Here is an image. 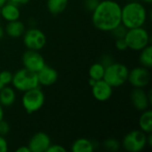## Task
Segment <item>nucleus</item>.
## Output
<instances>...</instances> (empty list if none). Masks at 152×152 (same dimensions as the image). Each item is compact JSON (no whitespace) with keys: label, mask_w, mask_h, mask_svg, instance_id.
I'll return each instance as SVG.
<instances>
[{"label":"nucleus","mask_w":152,"mask_h":152,"mask_svg":"<svg viewBox=\"0 0 152 152\" xmlns=\"http://www.w3.org/2000/svg\"><path fill=\"white\" fill-rule=\"evenodd\" d=\"M92 22L98 30L110 32L121 23V5L114 0L100 1L92 12Z\"/></svg>","instance_id":"f257e3e1"},{"label":"nucleus","mask_w":152,"mask_h":152,"mask_svg":"<svg viewBox=\"0 0 152 152\" xmlns=\"http://www.w3.org/2000/svg\"><path fill=\"white\" fill-rule=\"evenodd\" d=\"M147 19V9L141 2L132 1L121 7V23L127 28L143 27Z\"/></svg>","instance_id":"f03ea898"},{"label":"nucleus","mask_w":152,"mask_h":152,"mask_svg":"<svg viewBox=\"0 0 152 152\" xmlns=\"http://www.w3.org/2000/svg\"><path fill=\"white\" fill-rule=\"evenodd\" d=\"M11 84L15 90L22 93L39 86L37 74L25 68H22L12 74Z\"/></svg>","instance_id":"7ed1b4c3"},{"label":"nucleus","mask_w":152,"mask_h":152,"mask_svg":"<svg viewBox=\"0 0 152 152\" xmlns=\"http://www.w3.org/2000/svg\"><path fill=\"white\" fill-rule=\"evenodd\" d=\"M129 69L123 63L112 62L105 68L103 79L113 88L119 87L127 82Z\"/></svg>","instance_id":"20e7f679"},{"label":"nucleus","mask_w":152,"mask_h":152,"mask_svg":"<svg viewBox=\"0 0 152 152\" xmlns=\"http://www.w3.org/2000/svg\"><path fill=\"white\" fill-rule=\"evenodd\" d=\"M127 47L133 51L140 52L151 45V37L149 32L143 27L128 28L125 37Z\"/></svg>","instance_id":"39448f33"},{"label":"nucleus","mask_w":152,"mask_h":152,"mask_svg":"<svg viewBox=\"0 0 152 152\" xmlns=\"http://www.w3.org/2000/svg\"><path fill=\"white\" fill-rule=\"evenodd\" d=\"M45 96L44 92L38 88H33L23 93L21 97V104L26 112L32 114L38 111L45 104Z\"/></svg>","instance_id":"423d86ee"},{"label":"nucleus","mask_w":152,"mask_h":152,"mask_svg":"<svg viewBox=\"0 0 152 152\" xmlns=\"http://www.w3.org/2000/svg\"><path fill=\"white\" fill-rule=\"evenodd\" d=\"M121 145L126 151L141 152L147 146V134L142 130L130 131L124 136Z\"/></svg>","instance_id":"0eeeda50"},{"label":"nucleus","mask_w":152,"mask_h":152,"mask_svg":"<svg viewBox=\"0 0 152 152\" xmlns=\"http://www.w3.org/2000/svg\"><path fill=\"white\" fill-rule=\"evenodd\" d=\"M23 44L29 50L40 51L46 45V36L39 28H31L28 30H25L22 35Z\"/></svg>","instance_id":"6e6552de"},{"label":"nucleus","mask_w":152,"mask_h":152,"mask_svg":"<svg viewBox=\"0 0 152 152\" xmlns=\"http://www.w3.org/2000/svg\"><path fill=\"white\" fill-rule=\"evenodd\" d=\"M151 78V76L150 69L145 67L140 66L129 70L127 82H129V84L133 87L144 88L150 84Z\"/></svg>","instance_id":"1a4fd4ad"},{"label":"nucleus","mask_w":152,"mask_h":152,"mask_svg":"<svg viewBox=\"0 0 152 152\" xmlns=\"http://www.w3.org/2000/svg\"><path fill=\"white\" fill-rule=\"evenodd\" d=\"M21 60H22L23 68L36 73H37L45 65V61L42 56V54L38 53V51H35V50L28 49L22 54Z\"/></svg>","instance_id":"9d476101"},{"label":"nucleus","mask_w":152,"mask_h":152,"mask_svg":"<svg viewBox=\"0 0 152 152\" xmlns=\"http://www.w3.org/2000/svg\"><path fill=\"white\" fill-rule=\"evenodd\" d=\"M130 99L133 106L139 111H143L151 105V102L149 99L148 93L143 88H135L130 93Z\"/></svg>","instance_id":"9b49d317"},{"label":"nucleus","mask_w":152,"mask_h":152,"mask_svg":"<svg viewBox=\"0 0 152 152\" xmlns=\"http://www.w3.org/2000/svg\"><path fill=\"white\" fill-rule=\"evenodd\" d=\"M50 145L51 139L49 135L44 132H37L29 139L28 147L30 152H46Z\"/></svg>","instance_id":"f8f14e48"},{"label":"nucleus","mask_w":152,"mask_h":152,"mask_svg":"<svg viewBox=\"0 0 152 152\" xmlns=\"http://www.w3.org/2000/svg\"><path fill=\"white\" fill-rule=\"evenodd\" d=\"M91 87L94 98L99 102H106L112 96L113 87L110 86L104 79L95 81Z\"/></svg>","instance_id":"ddd939ff"},{"label":"nucleus","mask_w":152,"mask_h":152,"mask_svg":"<svg viewBox=\"0 0 152 152\" xmlns=\"http://www.w3.org/2000/svg\"><path fill=\"white\" fill-rule=\"evenodd\" d=\"M37 74L38 83L43 86H50L54 85L59 77L58 72L53 68L47 66L46 64Z\"/></svg>","instance_id":"4468645a"},{"label":"nucleus","mask_w":152,"mask_h":152,"mask_svg":"<svg viewBox=\"0 0 152 152\" xmlns=\"http://www.w3.org/2000/svg\"><path fill=\"white\" fill-rule=\"evenodd\" d=\"M0 14H1V18L6 20L7 22L19 20L20 16L19 5L7 1L0 8Z\"/></svg>","instance_id":"2eb2a0df"},{"label":"nucleus","mask_w":152,"mask_h":152,"mask_svg":"<svg viewBox=\"0 0 152 152\" xmlns=\"http://www.w3.org/2000/svg\"><path fill=\"white\" fill-rule=\"evenodd\" d=\"M25 30L26 28L23 22L20 20H16L7 22L4 28V33L12 38H19L22 37Z\"/></svg>","instance_id":"dca6fc26"},{"label":"nucleus","mask_w":152,"mask_h":152,"mask_svg":"<svg viewBox=\"0 0 152 152\" xmlns=\"http://www.w3.org/2000/svg\"><path fill=\"white\" fill-rule=\"evenodd\" d=\"M16 101L15 89L10 86H4L0 90V104L3 107H10Z\"/></svg>","instance_id":"f3484780"},{"label":"nucleus","mask_w":152,"mask_h":152,"mask_svg":"<svg viewBox=\"0 0 152 152\" xmlns=\"http://www.w3.org/2000/svg\"><path fill=\"white\" fill-rule=\"evenodd\" d=\"M94 149V143L86 138H79L76 140L71 145L72 152H93Z\"/></svg>","instance_id":"a211bd4d"},{"label":"nucleus","mask_w":152,"mask_h":152,"mask_svg":"<svg viewBox=\"0 0 152 152\" xmlns=\"http://www.w3.org/2000/svg\"><path fill=\"white\" fill-rule=\"evenodd\" d=\"M139 126L140 130L145 134L152 133V111L151 110H145L142 111L139 118Z\"/></svg>","instance_id":"6ab92c4d"},{"label":"nucleus","mask_w":152,"mask_h":152,"mask_svg":"<svg viewBox=\"0 0 152 152\" xmlns=\"http://www.w3.org/2000/svg\"><path fill=\"white\" fill-rule=\"evenodd\" d=\"M69 4V0H47L46 6L50 13L59 14L64 12Z\"/></svg>","instance_id":"aec40b11"},{"label":"nucleus","mask_w":152,"mask_h":152,"mask_svg":"<svg viewBox=\"0 0 152 152\" xmlns=\"http://www.w3.org/2000/svg\"><path fill=\"white\" fill-rule=\"evenodd\" d=\"M139 61L142 67L147 69H151L152 67V47L151 45L140 51Z\"/></svg>","instance_id":"412c9836"},{"label":"nucleus","mask_w":152,"mask_h":152,"mask_svg":"<svg viewBox=\"0 0 152 152\" xmlns=\"http://www.w3.org/2000/svg\"><path fill=\"white\" fill-rule=\"evenodd\" d=\"M104 72H105V67L100 61L95 62L93 65H91V67L89 68L88 70L89 78H92L95 81L103 79Z\"/></svg>","instance_id":"4be33fe9"},{"label":"nucleus","mask_w":152,"mask_h":152,"mask_svg":"<svg viewBox=\"0 0 152 152\" xmlns=\"http://www.w3.org/2000/svg\"><path fill=\"white\" fill-rule=\"evenodd\" d=\"M103 147L106 151H108L115 152L119 150L120 148V143L118 141H117L114 138H108L107 140L104 141L103 142Z\"/></svg>","instance_id":"5701e85b"},{"label":"nucleus","mask_w":152,"mask_h":152,"mask_svg":"<svg viewBox=\"0 0 152 152\" xmlns=\"http://www.w3.org/2000/svg\"><path fill=\"white\" fill-rule=\"evenodd\" d=\"M127 30H128V28L125 25L120 23L116 28H114L110 32H111L112 36L115 38H121V37H126V35L127 33Z\"/></svg>","instance_id":"b1692460"},{"label":"nucleus","mask_w":152,"mask_h":152,"mask_svg":"<svg viewBox=\"0 0 152 152\" xmlns=\"http://www.w3.org/2000/svg\"><path fill=\"white\" fill-rule=\"evenodd\" d=\"M12 80V73L9 70L0 71V82L3 86H9Z\"/></svg>","instance_id":"393cba45"},{"label":"nucleus","mask_w":152,"mask_h":152,"mask_svg":"<svg viewBox=\"0 0 152 152\" xmlns=\"http://www.w3.org/2000/svg\"><path fill=\"white\" fill-rule=\"evenodd\" d=\"M99 3H100V0H85L84 6L87 11L93 12L96 8Z\"/></svg>","instance_id":"a878e982"},{"label":"nucleus","mask_w":152,"mask_h":152,"mask_svg":"<svg viewBox=\"0 0 152 152\" xmlns=\"http://www.w3.org/2000/svg\"><path fill=\"white\" fill-rule=\"evenodd\" d=\"M115 46H116V48H117L118 50H119V51H126V49H128L127 44H126V41L125 37L116 38Z\"/></svg>","instance_id":"bb28decb"},{"label":"nucleus","mask_w":152,"mask_h":152,"mask_svg":"<svg viewBox=\"0 0 152 152\" xmlns=\"http://www.w3.org/2000/svg\"><path fill=\"white\" fill-rule=\"evenodd\" d=\"M9 132H10V126H9V124L5 120L2 119L0 121V134L4 136Z\"/></svg>","instance_id":"cd10ccee"},{"label":"nucleus","mask_w":152,"mask_h":152,"mask_svg":"<svg viewBox=\"0 0 152 152\" xmlns=\"http://www.w3.org/2000/svg\"><path fill=\"white\" fill-rule=\"evenodd\" d=\"M46 152H66V149L62 145L51 143V145L48 147Z\"/></svg>","instance_id":"c85d7f7f"},{"label":"nucleus","mask_w":152,"mask_h":152,"mask_svg":"<svg viewBox=\"0 0 152 152\" xmlns=\"http://www.w3.org/2000/svg\"><path fill=\"white\" fill-rule=\"evenodd\" d=\"M100 62L106 68L107 66H109L110 64H111L113 61V58L111 55H109V54H105L102 57V60L100 61Z\"/></svg>","instance_id":"c756f323"},{"label":"nucleus","mask_w":152,"mask_h":152,"mask_svg":"<svg viewBox=\"0 0 152 152\" xmlns=\"http://www.w3.org/2000/svg\"><path fill=\"white\" fill-rule=\"evenodd\" d=\"M8 151V143L4 135L0 134V152H6Z\"/></svg>","instance_id":"7c9ffc66"},{"label":"nucleus","mask_w":152,"mask_h":152,"mask_svg":"<svg viewBox=\"0 0 152 152\" xmlns=\"http://www.w3.org/2000/svg\"><path fill=\"white\" fill-rule=\"evenodd\" d=\"M8 1L11 2V3H13L15 4H18V5L24 4H27L28 2V0H8Z\"/></svg>","instance_id":"2f4dec72"},{"label":"nucleus","mask_w":152,"mask_h":152,"mask_svg":"<svg viewBox=\"0 0 152 152\" xmlns=\"http://www.w3.org/2000/svg\"><path fill=\"white\" fill-rule=\"evenodd\" d=\"M16 152H30L29 148L27 146H20L18 149H16Z\"/></svg>","instance_id":"473e14b6"},{"label":"nucleus","mask_w":152,"mask_h":152,"mask_svg":"<svg viewBox=\"0 0 152 152\" xmlns=\"http://www.w3.org/2000/svg\"><path fill=\"white\" fill-rule=\"evenodd\" d=\"M4 107L0 104V121H1L2 119H4Z\"/></svg>","instance_id":"72a5a7b5"},{"label":"nucleus","mask_w":152,"mask_h":152,"mask_svg":"<svg viewBox=\"0 0 152 152\" xmlns=\"http://www.w3.org/2000/svg\"><path fill=\"white\" fill-rule=\"evenodd\" d=\"M4 35V29L0 26V39H1V38H3Z\"/></svg>","instance_id":"f704fd0d"},{"label":"nucleus","mask_w":152,"mask_h":152,"mask_svg":"<svg viewBox=\"0 0 152 152\" xmlns=\"http://www.w3.org/2000/svg\"><path fill=\"white\" fill-rule=\"evenodd\" d=\"M7 1H8V0H0V8H1Z\"/></svg>","instance_id":"c9c22d12"},{"label":"nucleus","mask_w":152,"mask_h":152,"mask_svg":"<svg viewBox=\"0 0 152 152\" xmlns=\"http://www.w3.org/2000/svg\"><path fill=\"white\" fill-rule=\"evenodd\" d=\"M141 2L142 3H145V4H151L152 0H140Z\"/></svg>","instance_id":"e433bc0d"},{"label":"nucleus","mask_w":152,"mask_h":152,"mask_svg":"<svg viewBox=\"0 0 152 152\" xmlns=\"http://www.w3.org/2000/svg\"><path fill=\"white\" fill-rule=\"evenodd\" d=\"M3 86H3V84H2V83L0 82V90L2 89V87H3Z\"/></svg>","instance_id":"4c0bfd02"},{"label":"nucleus","mask_w":152,"mask_h":152,"mask_svg":"<svg viewBox=\"0 0 152 152\" xmlns=\"http://www.w3.org/2000/svg\"><path fill=\"white\" fill-rule=\"evenodd\" d=\"M1 19H2V18H1V14H0V20H1Z\"/></svg>","instance_id":"58836bf2"}]
</instances>
